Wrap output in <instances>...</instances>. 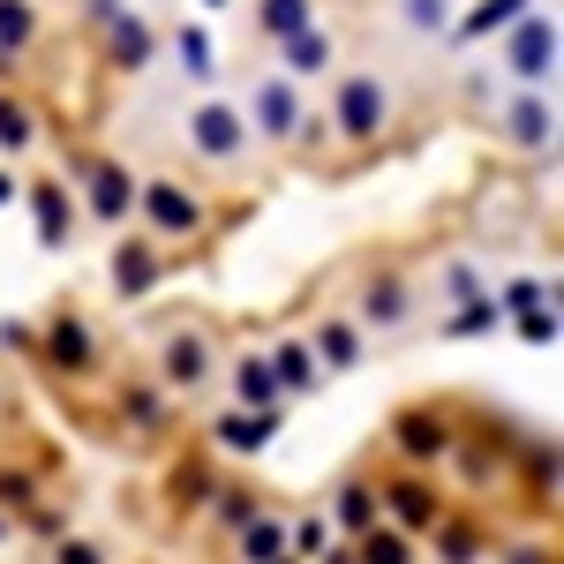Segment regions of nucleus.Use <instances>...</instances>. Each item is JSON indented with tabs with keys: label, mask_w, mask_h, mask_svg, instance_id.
Listing matches in <instances>:
<instances>
[{
	"label": "nucleus",
	"mask_w": 564,
	"mask_h": 564,
	"mask_svg": "<svg viewBox=\"0 0 564 564\" xmlns=\"http://www.w3.org/2000/svg\"><path fill=\"white\" fill-rule=\"evenodd\" d=\"M196 143H204V151H234V143H241L234 113H226V106H204V113H196Z\"/></svg>",
	"instance_id": "1"
},
{
	"label": "nucleus",
	"mask_w": 564,
	"mask_h": 564,
	"mask_svg": "<svg viewBox=\"0 0 564 564\" xmlns=\"http://www.w3.org/2000/svg\"><path fill=\"white\" fill-rule=\"evenodd\" d=\"M339 106H347V129H377L384 90H377V84H347V98H339Z\"/></svg>",
	"instance_id": "2"
},
{
	"label": "nucleus",
	"mask_w": 564,
	"mask_h": 564,
	"mask_svg": "<svg viewBox=\"0 0 564 564\" xmlns=\"http://www.w3.org/2000/svg\"><path fill=\"white\" fill-rule=\"evenodd\" d=\"M151 218H159L166 234H181V226H196V204H181L174 188H159V196H151Z\"/></svg>",
	"instance_id": "3"
},
{
	"label": "nucleus",
	"mask_w": 564,
	"mask_h": 564,
	"mask_svg": "<svg viewBox=\"0 0 564 564\" xmlns=\"http://www.w3.org/2000/svg\"><path fill=\"white\" fill-rule=\"evenodd\" d=\"M286 61H294V68H324V39H316V31H302V39L286 45Z\"/></svg>",
	"instance_id": "4"
},
{
	"label": "nucleus",
	"mask_w": 564,
	"mask_h": 564,
	"mask_svg": "<svg viewBox=\"0 0 564 564\" xmlns=\"http://www.w3.org/2000/svg\"><path fill=\"white\" fill-rule=\"evenodd\" d=\"M263 121L286 129V121H294V98H286V90H263Z\"/></svg>",
	"instance_id": "5"
},
{
	"label": "nucleus",
	"mask_w": 564,
	"mask_h": 564,
	"mask_svg": "<svg viewBox=\"0 0 564 564\" xmlns=\"http://www.w3.org/2000/svg\"><path fill=\"white\" fill-rule=\"evenodd\" d=\"M542 45H550V39H542V31H527V39H520V68H527V76L542 68Z\"/></svg>",
	"instance_id": "6"
},
{
	"label": "nucleus",
	"mask_w": 564,
	"mask_h": 564,
	"mask_svg": "<svg viewBox=\"0 0 564 564\" xmlns=\"http://www.w3.org/2000/svg\"><path fill=\"white\" fill-rule=\"evenodd\" d=\"M23 31H31V15L23 8H0V39H23Z\"/></svg>",
	"instance_id": "7"
},
{
	"label": "nucleus",
	"mask_w": 564,
	"mask_h": 564,
	"mask_svg": "<svg viewBox=\"0 0 564 564\" xmlns=\"http://www.w3.org/2000/svg\"><path fill=\"white\" fill-rule=\"evenodd\" d=\"M271 23L286 31V23H302V0H271Z\"/></svg>",
	"instance_id": "8"
}]
</instances>
